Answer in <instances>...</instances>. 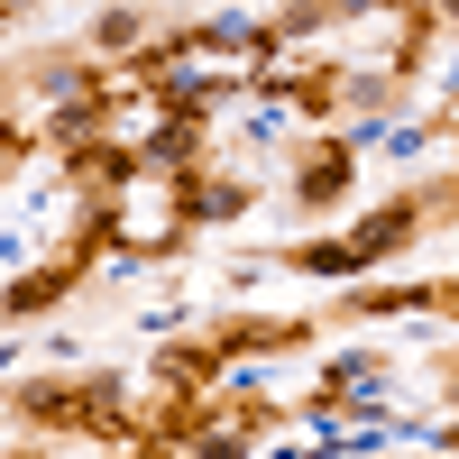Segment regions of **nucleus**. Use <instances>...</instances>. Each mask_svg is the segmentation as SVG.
I'll use <instances>...</instances> for the list:
<instances>
[{
	"mask_svg": "<svg viewBox=\"0 0 459 459\" xmlns=\"http://www.w3.org/2000/svg\"><path fill=\"white\" fill-rule=\"evenodd\" d=\"M65 285H74V257H65V266H47V276H28V285H10V294H0V313H47Z\"/></svg>",
	"mask_w": 459,
	"mask_h": 459,
	"instance_id": "nucleus-3",
	"label": "nucleus"
},
{
	"mask_svg": "<svg viewBox=\"0 0 459 459\" xmlns=\"http://www.w3.org/2000/svg\"><path fill=\"white\" fill-rule=\"evenodd\" d=\"M441 10H459V0H441Z\"/></svg>",
	"mask_w": 459,
	"mask_h": 459,
	"instance_id": "nucleus-5",
	"label": "nucleus"
},
{
	"mask_svg": "<svg viewBox=\"0 0 459 459\" xmlns=\"http://www.w3.org/2000/svg\"><path fill=\"white\" fill-rule=\"evenodd\" d=\"M294 194L303 203H340V194H350V157H313V166L294 175Z\"/></svg>",
	"mask_w": 459,
	"mask_h": 459,
	"instance_id": "nucleus-4",
	"label": "nucleus"
},
{
	"mask_svg": "<svg viewBox=\"0 0 459 459\" xmlns=\"http://www.w3.org/2000/svg\"><path fill=\"white\" fill-rule=\"evenodd\" d=\"M413 221H423L413 203H386V212L359 221V239H340V248H303V257H313V266H368V257H395V248L413 239Z\"/></svg>",
	"mask_w": 459,
	"mask_h": 459,
	"instance_id": "nucleus-1",
	"label": "nucleus"
},
{
	"mask_svg": "<svg viewBox=\"0 0 459 459\" xmlns=\"http://www.w3.org/2000/svg\"><path fill=\"white\" fill-rule=\"evenodd\" d=\"M248 212V184H184V221H230Z\"/></svg>",
	"mask_w": 459,
	"mask_h": 459,
	"instance_id": "nucleus-2",
	"label": "nucleus"
}]
</instances>
